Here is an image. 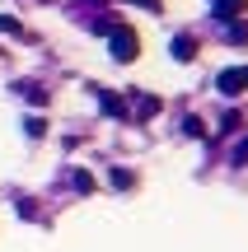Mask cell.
Instances as JSON below:
<instances>
[{"label": "cell", "mask_w": 248, "mask_h": 252, "mask_svg": "<svg viewBox=\"0 0 248 252\" xmlns=\"http://www.w3.org/2000/svg\"><path fill=\"white\" fill-rule=\"evenodd\" d=\"M94 94H99V108L108 112V117H127V103H122L112 89H94Z\"/></svg>", "instance_id": "3"}, {"label": "cell", "mask_w": 248, "mask_h": 252, "mask_svg": "<svg viewBox=\"0 0 248 252\" xmlns=\"http://www.w3.org/2000/svg\"><path fill=\"white\" fill-rule=\"evenodd\" d=\"M230 42H248V19H239V24L230 28Z\"/></svg>", "instance_id": "10"}, {"label": "cell", "mask_w": 248, "mask_h": 252, "mask_svg": "<svg viewBox=\"0 0 248 252\" xmlns=\"http://www.w3.org/2000/svg\"><path fill=\"white\" fill-rule=\"evenodd\" d=\"M234 159H239V163H244V159H248V140H244V145H239V150H234Z\"/></svg>", "instance_id": "13"}, {"label": "cell", "mask_w": 248, "mask_h": 252, "mask_svg": "<svg viewBox=\"0 0 248 252\" xmlns=\"http://www.w3.org/2000/svg\"><path fill=\"white\" fill-rule=\"evenodd\" d=\"M136 112H141V117H155V112H159V98H136Z\"/></svg>", "instance_id": "8"}, {"label": "cell", "mask_w": 248, "mask_h": 252, "mask_svg": "<svg viewBox=\"0 0 248 252\" xmlns=\"http://www.w3.org/2000/svg\"><path fill=\"white\" fill-rule=\"evenodd\" d=\"M112 187H131V173L127 168H112Z\"/></svg>", "instance_id": "11"}, {"label": "cell", "mask_w": 248, "mask_h": 252, "mask_svg": "<svg viewBox=\"0 0 248 252\" xmlns=\"http://www.w3.org/2000/svg\"><path fill=\"white\" fill-rule=\"evenodd\" d=\"M174 56H178V61H192V56H197V42H192V37H178V42H174Z\"/></svg>", "instance_id": "5"}, {"label": "cell", "mask_w": 248, "mask_h": 252, "mask_svg": "<svg viewBox=\"0 0 248 252\" xmlns=\"http://www.w3.org/2000/svg\"><path fill=\"white\" fill-rule=\"evenodd\" d=\"M108 52H112V61H136V52H141L136 28H127V24L108 28Z\"/></svg>", "instance_id": "1"}, {"label": "cell", "mask_w": 248, "mask_h": 252, "mask_svg": "<svg viewBox=\"0 0 248 252\" xmlns=\"http://www.w3.org/2000/svg\"><path fill=\"white\" fill-rule=\"evenodd\" d=\"M244 5H248V0H215V14H220V19H234Z\"/></svg>", "instance_id": "4"}, {"label": "cell", "mask_w": 248, "mask_h": 252, "mask_svg": "<svg viewBox=\"0 0 248 252\" xmlns=\"http://www.w3.org/2000/svg\"><path fill=\"white\" fill-rule=\"evenodd\" d=\"M24 131L33 135V140H42V135H47V122H42V117H28V122H24Z\"/></svg>", "instance_id": "7"}, {"label": "cell", "mask_w": 248, "mask_h": 252, "mask_svg": "<svg viewBox=\"0 0 248 252\" xmlns=\"http://www.w3.org/2000/svg\"><path fill=\"white\" fill-rule=\"evenodd\" d=\"M19 89H24V94H28V103H37V108L47 103V89H42V84H19Z\"/></svg>", "instance_id": "6"}, {"label": "cell", "mask_w": 248, "mask_h": 252, "mask_svg": "<svg viewBox=\"0 0 248 252\" xmlns=\"http://www.w3.org/2000/svg\"><path fill=\"white\" fill-rule=\"evenodd\" d=\"M71 182H75V191H94V178H89V173H84V168H80V173H75V178H71Z\"/></svg>", "instance_id": "9"}, {"label": "cell", "mask_w": 248, "mask_h": 252, "mask_svg": "<svg viewBox=\"0 0 248 252\" xmlns=\"http://www.w3.org/2000/svg\"><path fill=\"white\" fill-rule=\"evenodd\" d=\"M0 33H19V19H9V14H0Z\"/></svg>", "instance_id": "12"}, {"label": "cell", "mask_w": 248, "mask_h": 252, "mask_svg": "<svg viewBox=\"0 0 248 252\" xmlns=\"http://www.w3.org/2000/svg\"><path fill=\"white\" fill-rule=\"evenodd\" d=\"M215 89H220V94H230V98H234V94H244V89H248V65H234V70H220Z\"/></svg>", "instance_id": "2"}]
</instances>
